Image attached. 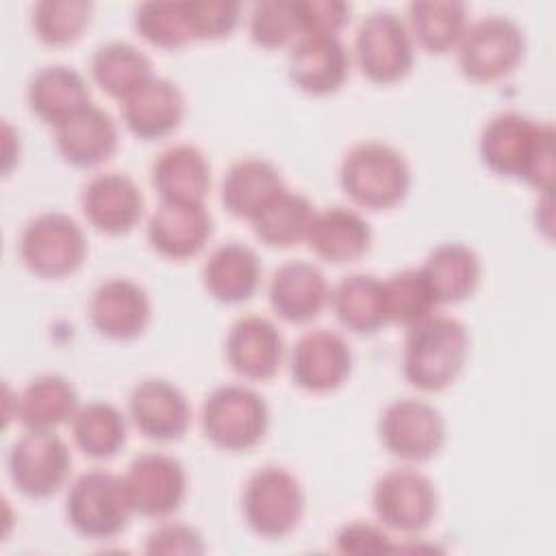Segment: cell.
<instances>
[{
  "label": "cell",
  "instance_id": "44dd1931",
  "mask_svg": "<svg viewBox=\"0 0 556 556\" xmlns=\"http://www.w3.org/2000/svg\"><path fill=\"white\" fill-rule=\"evenodd\" d=\"M330 302L324 271L308 261H287L274 269L269 280V304L278 317L291 324L315 319Z\"/></svg>",
  "mask_w": 556,
  "mask_h": 556
},
{
  "label": "cell",
  "instance_id": "e575fe53",
  "mask_svg": "<svg viewBox=\"0 0 556 556\" xmlns=\"http://www.w3.org/2000/svg\"><path fill=\"white\" fill-rule=\"evenodd\" d=\"M70 421L76 447L91 458H111L126 443V417L111 402H87Z\"/></svg>",
  "mask_w": 556,
  "mask_h": 556
},
{
  "label": "cell",
  "instance_id": "e0dca14e",
  "mask_svg": "<svg viewBox=\"0 0 556 556\" xmlns=\"http://www.w3.org/2000/svg\"><path fill=\"white\" fill-rule=\"evenodd\" d=\"M152 306L146 289L130 278L102 280L89 300L93 328L115 341L139 337L150 324Z\"/></svg>",
  "mask_w": 556,
  "mask_h": 556
},
{
  "label": "cell",
  "instance_id": "9c48e42d",
  "mask_svg": "<svg viewBox=\"0 0 556 556\" xmlns=\"http://www.w3.org/2000/svg\"><path fill=\"white\" fill-rule=\"evenodd\" d=\"M456 50L458 67L467 78L493 83L519 65L526 39L517 22L493 13L467 24Z\"/></svg>",
  "mask_w": 556,
  "mask_h": 556
},
{
  "label": "cell",
  "instance_id": "ab89813d",
  "mask_svg": "<svg viewBox=\"0 0 556 556\" xmlns=\"http://www.w3.org/2000/svg\"><path fill=\"white\" fill-rule=\"evenodd\" d=\"M185 13L193 39H222L237 28L241 4L232 0H187Z\"/></svg>",
  "mask_w": 556,
  "mask_h": 556
},
{
  "label": "cell",
  "instance_id": "d6986e66",
  "mask_svg": "<svg viewBox=\"0 0 556 556\" xmlns=\"http://www.w3.org/2000/svg\"><path fill=\"white\" fill-rule=\"evenodd\" d=\"M348 74L350 52L339 35H302L291 46L289 78L304 93H334Z\"/></svg>",
  "mask_w": 556,
  "mask_h": 556
},
{
  "label": "cell",
  "instance_id": "4dcf8cb0",
  "mask_svg": "<svg viewBox=\"0 0 556 556\" xmlns=\"http://www.w3.org/2000/svg\"><path fill=\"white\" fill-rule=\"evenodd\" d=\"M282 187V176L274 163L248 156L228 167L222 180V202L230 215L252 219Z\"/></svg>",
  "mask_w": 556,
  "mask_h": 556
},
{
  "label": "cell",
  "instance_id": "7a4b0ae2",
  "mask_svg": "<svg viewBox=\"0 0 556 556\" xmlns=\"http://www.w3.org/2000/svg\"><path fill=\"white\" fill-rule=\"evenodd\" d=\"M469 356V332L463 321L432 313L410 326L402 350L404 378L421 391H441L463 371Z\"/></svg>",
  "mask_w": 556,
  "mask_h": 556
},
{
  "label": "cell",
  "instance_id": "277c9868",
  "mask_svg": "<svg viewBox=\"0 0 556 556\" xmlns=\"http://www.w3.org/2000/svg\"><path fill=\"white\" fill-rule=\"evenodd\" d=\"M70 526L85 539H113L135 515L124 476L106 469H89L80 473L65 500Z\"/></svg>",
  "mask_w": 556,
  "mask_h": 556
},
{
  "label": "cell",
  "instance_id": "7402d4cb",
  "mask_svg": "<svg viewBox=\"0 0 556 556\" xmlns=\"http://www.w3.org/2000/svg\"><path fill=\"white\" fill-rule=\"evenodd\" d=\"M117 141L119 135L115 119L93 102L54 126L56 150L74 167L102 165L115 154Z\"/></svg>",
  "mask_w": 556,
  "mask_h": 556
},
{
  "label": "cell",
  "instance_id": "836d02e7",
  "mask_svg": "<svg viewBox=\"0 0 556 556\" xmlns=\"http://www.w3.org/2000/svg\"><path fill=\"white\" fill-rule=\"evenodd\" d=\"M406 11L413 41L434 54L456 48L469 24L467 7L458 0H415Z\"/></svg>",
  "mask_w": 556,
  "mask_h": 556
},
{
  "label": "cell",
  "instance_id": "f546056e",
  "mask_svg": "<svg viewBox=\"0 0 556 556\" xmlns=\"http://www.w3.org/2000/svg\"><path fill=\"white\" fill-rule=\"evenodd\" d=\"M330 304L343 328L356 334H371L389 324L384 285L374 274H350L330 291Z\"/></svg>",
  "mask_w": 556,
  "mask_h": 556
},
{
  "label": "cell",
  "instance_id": "ba28073f",
  "mask_svg": "<svg viewBox=\"0 0 556 556\" xmlns=\"http://www.w3.org/2000/svg\"><path fill=\"white\" fill-rule=\"evenodd\" d=\"M354 56L371 83L402 80L415 63V43L406 22L387 9L367 13L356 26Z\"/></svg>",
  "mask_w": 556,
  "mask_h": 556
},
{
  "label": "cell",
  "instance_id": "ac0fdd59",
  "mask_svg": "<svg viewBox=\"0 0 556 556\" xmlns=\"http://www.w3.org/2000/svg\"><path fill=\"white\" fill-rule=\"evenodd\" d=\"M226 361L248 380L271 378L285 358V339L278 326L263 315H241L226 334Z\"/></svg>",
  "mask_w": 556,
  "mask_h": 556
},
{
  "label": "cell",
  "instance_id": "9a60e30c",
  "mask_svg": "<svg viewBox=\"0 0 556 556\" xmlns=\"http://www.w3.org/2000/svg\"><path fill=\"white\" fill-rule=\"evenodd\" d=\"M80 208L96 230L124 235L143 215V193L128 174L100 172L83 187Z\"/></svg>",
  "mask_w": 556,
  "mask_h": 556
},
{
  "label": "cell",
  "instance_id": "484cf974",
  "mask_svg": "<svg viewBox=\"0 0 556 556\" xmlns=\"http://www.w3.org/2000/svg\"><path fill=\"white\" fill-rule=\"evenodd\" d=\"M261 274L263 267L256 252L245 243L228 241L208 254L202 267V282L215 300L239 304L256 293Z\"/></svg>",
  "mask_w": 556,
  "mask_h": 556
},
{
  "label": "cell",
  "instance_id": "74e56055",
  "mask_svg": "<svg viewBox=\"0 0 556 556\" xmlns=\"http://www.w3.org/2000/svg\"><path fill=\"white\" fill-rule=\"evenodd\" d=\"M135 30L156 48L176 50L193 37L187 24L185 2H141L135 7Z\"/></svg>",
  "mask_w": 556,
  "mask_h": 556
},
{
  "label": "cell",
  "instance_id": "6da1fadb",
  "mask_svg": "<svg viewBox=\"0 0 556 556\" xmlns=\"http://www.w3.org/2000/svg\"><path fill=\"white\" fill-rule=\"evenodd\" d=\"M554 139L552 124L519 111H502L482 126L478 152L491 172L549 193L556 172Z\"/></svg>",
  "mask_w": 556,
  "mask_h": 556
},
{
  "label": "cell",
  "instance_id": "8d00e7d4",
  "mask_svg": "<svg viewBox=\"0 0 556 556\" xmlns=\"http://www.w3.org/2000/svg\"><path fill=\"white\" fill-rule=\"evenodd\" d=\"M93 4L89 0H39L30 22L35 35L48 46H67L89 26Z\"/></svg>",
  "mask_w": 556,
  "mask_h": 556
},
{
  "label": "cell",
  "instance_id": "7bdbcfd3",
  "mask_svg": "<svg viewBox=\"0 0 556 556\" xmlns=\"http://www.w3.org/2000/svg\"><path fill=\"white\" fill-rule=\"evenodd\" d=\"M146 554H204V541L195 528L172 521L148 534Z\"/></svg>",
  "mask_w": 556,
  "mask_h": 556
},
{
  "label": "cell",
  "instance_id": "4fadbf2b",
  "mask_svg": "<svg viewBox=\"0 0 556 556\" xmlns=\"http://www.w3.org/2000/svg\"><path fill=\"white\" fill-rule=\"evenodd\" d=\"M135 515L167 517L180 508L187 495V473L178 458L163 452L135 456L124 473Z\"/></svg>",
  "mask_w": 556,
  "mask_h": 556
},
{
  "label": "cell",
  "instance_id": "ffe728a7",
  "mask_svg": "<svg viewBox=\"0 0 556 556\" xmlns=\"http://www.w3.org/2000/svg\"><path fill=\"white\" fill-rule=\"evenodd\" d=\"M146 235L161 256L182 261L206 245L213 235V217L204 204L161 200L148 219Z\"/></svg>",
  "mask_w": 556,
  "mask_h": 556
},
{
  "label": "cell",
  "instance_id": "f35d334b",
  "mask_svg": "<svg viewBox=\"0 0 556 556\" xmlns=\"http://www.w3.org/2000/svg\"><path fill=\"white\" fill-rule=\"evenodd\" d=\"M248 33L261 48H280L300 39V20L295 0H261L248 13Z\"/></svg>",
  "mask_w": 556,
  "mask_h": 556
},
{
  "label": "cell",
  "instance_id": "3957f363",
  "mask_svg": "<svg viewBox=\"0 0 556 556\" xmlns=\"http://www.w3.org/2000/svg\"><path fill=\"white\" fill-rule=\"evenodd\" d=\"M345 195L365 208H391L410 189V167L404 154L384 141H363L348 150L339 167Z\"/></svg>",
  "mask_w": 556,
  "mask_h": 556
},
{
  "label": "cell",
  "instance_id": "83f0119b",
  "mask_svg": "<svg viewBox=\"0 0 556 556\" xmlns=\"http://www.w3.org/2000/svg\"><path fill=\"white\" fill-rule=\"evenodd\" d=\"M78 391L61 374H41L15 397V417L26 430H54L78 410Z\"/></svg>",
  "mask_w": 556,
  "mask_h": 556
},
{
  "label": "cell",
  "instance_id": "d4e9b609",
  "mask_svg": "<svg viewBox=\"0 0 556 556\" xmlns=\"http://www.w3.org/2000/svg\"><path fill=\"white\" fill-rule=\"evenodd\" d=\"M26 100L39 119L59 126L91 104V89L78 70L54 63L39 67L30 76Z\"/></svg>",
  "mask_w": 556,
  "mask_h": 556
},
{
  "label": "cell",
  "instance_id": "cb8c5ba5",
  "mask_svg": "<svg viewBox=\"0 0 556 556\" xmlns=\"http://www.w3.org/2000/svg\"><path fill=\"white\" fill-rule=\"evenodd\" d=\"M150 180L163 202L204 204L211 189V165L198 146L174 143L154 159Z\"/></svg>",
  "mask_w": 556,
  "mask_h": 556
},
{
  "label": "cell",
  "instance_id": "4316f807",
  "mask_svg": "<svg viewBox=\"0 0 556 556\" xmlns=\"http://www.w3.org/2000/svg\"><path fill=\"white\" fill-rule=\"evenodd\" d=\"M369 222L348 206L315 211L306 241L308 248L328 263H350L361 258L371 245Z\"/></svg>",
  "mask_w": 556,
  "mask_h": 556
},
{
  "label": "cell",
  "instance_id": "52a82bcc",
  "mask_svg": "<svg viewBox=\"0 0 556 556\" xmlns=\"http://www.w3.org/2000/svg\"><path fill=\"white\" fill-rule=\"evenodd\" d=\"M20 258L41 278H63L87 256V237L78 222L61 211L33 217L20 235Z\"/></svg>",
  "mask_w": 556,
  "mask_h": 556
},
{
  "label": "cell",
  "instance_id": "7c38bea8",
  "mask_svg": "<svg viewBox=\"0 0 556 556\" xmlns=\"http://www.w3.org/2000/svg\"><path fill=\"white\" fill-rule=\"evenodd\" d=\"M382 445L397 458L421 463L439 454L445 443V421L426 400L400 397L384 406L378 419Z\"/></svg>",
  "mask_w": 556,
  "mask_h": 556
},
{
  "label": "cell",
  "instance_id": "2e32d148",
  "mask_svg": "<svg viewBox=\"0 0 556 556\" xmlns=\"http://www.w3.org/2000/svg\"><path fill=\"white\" fill-rule=\"evenodd\" d=\"M128 415L135 428L154 441H176L191 424L185 393L165 378H143L128 395Z\"/></svg>",
  "mask_w": 556,
  "mask_h": 556
},
{
  "label": "cell",
  "instance_id": "5bb4252c",
  "mask_svg": "<svg viewBox=\"0 0 556 556\" xmlns=\"http://www.w3.org/2000/svg\"><path fill=\"white\" fill-rule=\"evenodd\" d=\"M352 371L348 341L328 328L304 332L291 350V378L311 393H328L345 382Z\"/></svg>",
  "mask_w": 556,
  "mask_h": 556
},
{
  "label": "cell",
  "instance_id": "d6a6232c",
  "mask_svg": "<svg viewBox=\"0 0 556 556\" xmlns=\"http://www.w3.org/2000/svg\"><path fill=\"white\" fill-rule=\"evenodd\" d=\"M315 208L311 200L293 189L282 187L250 219L254 235L271 248H291L306 239Z\"/></svg>",
  "mask_w": 556,
  "mask_h": 556
},
{
  "label": "cell",
  "instance_id": "60d3db41",
  "mask_svg": "<svg viewBox=\"0 0 556 556\" xmlns=\"http://www.w3.org/2000/svg\"><path fill=\"white\" fill-rule=\"evenodd\" d=\"M295 9L302 35H337L352 13L343 0H295Z\"/></svg>",
  "mask_w": 556,
  "mask_h": 556
},
{
  "label": "cell",
  "instance_id": "b9f144b4",
  "mask_svg": "<svg viewBox=\"0 0 556 556\" xmlns=\"http://www.w3.org/2000/svg\"><path fill=\"white\" fill-rule=\"evenodd\" d=\"M334 549L339 554H389L397 547L391 536L382 530V526H374L367 521H350L339 528L334 536Z\"/></svg>",
  "mask_w": 556,
  "mask_h": 556
},
{
  "label": "cell",
  "instance_id": "5b68a950",
  "mask_svg": "<svg viewBox=\"0 0 556 556\" xmlns=\"http://www.w3.org/2000/svg\"><path fill=\"white\" fill-rule=\"evenodd\" d=\"M204 437L228 452H245L258 445L269 428L265 397L245 384H222L202 404Z\"/></svg>",
  "mask_w": 556,
  "mask_h": 556
},
{
  "label": "cell",
  "instance_id": "f1b7e54d",
  "mask_svg": "<svg viewBox=\"0 0 556 556\" xmlns=\"http://www.w3.org/2000/svg\"><path fill=\"white\" fill-rule=\"evenodd\" d=\"M419 269L439 304H454L469 298L482 276L480 256L460 241L439 243Z\"/></svg>",
  "mask_w": 556,
  "mask_h": 556
},
{
  "label": "cell",
  "instance_id": "1f68e13d",
  "mask_svg": "<svg viewBox=\"0 0 556 556\" xmlns=\"http://www.w3.org/2000/svg\"><path fill=\"white\" fill-rule=\"evenodd\" d=\"M89 72L106 96L122 102L152 78V61L137 46L115 39L93 50Z\"/></svg>",
  "mask_w": 556,
  "mask_h": 556
},
{
  "label": "cell",
  "instance_id": "8fae6325",
  "mask_svg": "<svg viewBox=\"0 0 556 556\" xmlns=\"http://www.w3.org/2000/svg\"><path fill=\"white\" fill-rule=\"evenodd\" d=\"M11 482L26 497H50L70 478L72 452L54 430H26L9 450Z\"/></svg>",
  "mask_w": 556,
  "mask_h": 556
},
{
  "label": "cell",
  "instance_id": "d590c367",
  "mask_svg": "<svg viewBox=\"0 0 556 556\" xmlns=\"http://www.w3.org/2000/svg\"><path fill=\"white\" fill-rule=\"evenodd\" d=\"M384 285V304L389 321L406 328L430 317L439 306L426 276L419 267H406L391 274Z\"/></svg>",
  "mask_w": 556,
  "mask_h": 556
},
{
  "label": "cell",
  "instance_id": "603a6c76",
  "mask_svg": "<svg viewBox=\"0 0 556 556\" xmlns=\"http://www.w3.org/2000/svg\"><path fill=\"white\" fill-rule=\"evenodd\" d=\"M185 117V98L176 83L152 76L126 100H122V119L139 139H161L172 135Z\"/></svg>",
  "mask_w": 556,
  "mask_h": 556
},
{
  "label": "cell",
  "instance_id": "8992f818",
  "mask_svg": "<svg viewBox=\"0 0 556 556\" xmlns=\"http://www.w3.org/2000/svg\"><path fill=\"white\" fill-rule=\"evenodd\" d=\"M245 523L265 539L291 534L304 515L300 480L280 465H263L248 478L241 495Z\"/></svg>",
  "mask_w": 556,
  "mask_h": 556
},
{
  "label": "cell",
  "instance_id": "30bf717a",
  "mask_svg": "<svg viewBox=\"0 0 556 556\" xmlns=\"http://www.w3.org/2000/svg\"><path fill=\"white\" fill-rule=\"evenodd\" d=\"M371 506L384 528L419 534L437 515V489L419 469L395 467L376 480Z\"/></svg>",
  "mask_w": 556,
  "mask_h": 556
}]
</instances>
